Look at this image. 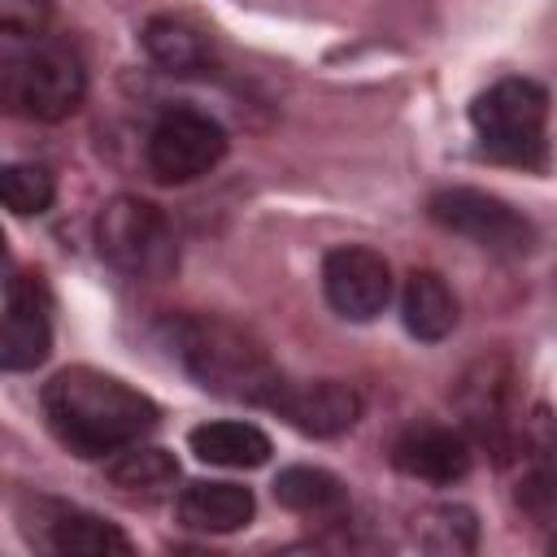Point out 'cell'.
<instances>
[{"label": "cell", "instance_id": "ba28073f", "mask_svg": "<svg viewBox=\"0 0 557 557\" xmlns=\"http://www.w3.org/2000/svg\"><path fill=\"white\" fill-rule=\"evenodd\" d=\"M322 292L339 318L370 322L392 300V270L374 248L344 244V248H331L322 261Z\"/></svg>", "mask_w": 557, "mask_h": 557}, {"label": "cell", "instance_id": "7402d4cb", "mask_svg": "<svg viewBox=\"0 0 557 557\" xmlns=\"http://www.w3.org/2000/svg\"><path fill=\"white\" fill-rule=\"evenodd\" d=\"M48 17H52L48 0H0V35L35 39V35H44Z\"/></svg>", "mask_w": 557, "mask_h": 557}, {"label": "cell", "instance_id": "4fadbf2b", "mask_svg": "<svg viewBox=\"0 0 557 557\" xmlns=\"http://www.w3.org/2000/svg\"><path fill=\"white\" fill-rule=\"evenodd\" d=\"M505 400H509V374L500 361H483L474 366V374H466L461 383V409L466 422L479 440H487L492 448H509V418H505Z\"/></svg>", "mask_w": 557, "mask_h": 557}, {"label": "cell", "instance_id": "7c38bea8", "mask_svg": "<svg viewBox=\"0 0 557 557\" xmlns=\"http://www.w3.org/2000/svg\"><path fill=\"white\" fill-rule=\"evenodd\" d=\"M252 492L226 479H200L178 492V522L191 531H239L252 522Z\"/></svg>", "mask_w": 557, "mask_h": 557}, {"label": "cell", "instance_id": "5b68a950", "mask_svg": "<svg viewBox=\"0 0 557 557\" xmlns=\"http://www.w3.org/2000/svg\"><path fill=\"white\" fill-rule=\"evenodd\" d=\"M548 91L535 78H500L470 104V126L487 157L535 165L544 157Z\"/></svg>", "mask_w": 557, "mask_h": 557}, {"label": "cell", "instance_id": "9c48e42d", "mask_svg": "<svg viewBox=\"0 0 557 557\" xmlns=\"http://www.w3.org/2000/svg\"><path fill=\"white\" fill-rule=\"evenodd\" d=\"M48 283L30 270L9 278V309L0 313V370H35L52 352V326H48Z\"/></svg>", "mask_w": 557, "mask_h": 557}, {"label": "cell", "instance_id": "277c9868", "mask_svg": "<svg viewBox=\"0 0 557 557\" xmlns=\"http://www.w3.org/2000/svg\"><path fill=\"white\" fill-rule=\"evenodd\" d=\"M96 248L100 257L139 283H157L178 265V244L170 218L139 196H113L96 218Z\"/></svg>", "mask_w": 557, "mask_h": 557}, {"label": "cell", "instance_id": "44dd1931", "mask_svg": "<svg viewBox=\"0 0 557 557\" xmlns=\"http://www.w3.org/2000/svg\"><path fill=\"white\" fill-rule=\"evenodd\" d=\"M57 200V178L35 165V161H17V165H0V205L30 218L44 213Z\"/></svg>", "mask_w": 557, "mask_h": 557}, {"label": "cell", "instance_id": "3957f363", "mask_svg": "<svg viewBox=\"0 0 557 557\" xmlns=\"http://www.w3.org/2000/svg\"><path fill=\"white\" fill-rule=\"evenodd\" d=\"M83 61L61 44L0 48V109L35 122H61L83 104Z\"/></svg>", "mask_w": 557, "mask_h": 557}, {"label": "cell", "instance_id": "6da1fadb", "mask_svg": "<svg viewBox=\"0 0 557 557\" xmlns=\"http://www.w3.org/2000/svg\"><path fill=\"white\" fill-rule=\"evenodd\" d=\"M44 418L70 453L104 457L144 440L157 426V405L104 370L70 366L44 383Z\"/></svg>", "mask_w": 557, "mask_h": 557}, {"label": "cell", "instance_id": "d6986e66", "mask_svg": "<svg viewBox=\"0 0 557 557\" xmlns=\"http://www.w3.org/2000/svg\"><path fill=\"white\" fill-rule=\"evenodd\" d=\"M104 474H109V483L122 487V492L157 496V492H165V487L178 479V461H174V453L135 440V444H126V448L113 453V461L104 466Z\"/></svg>", "mask_w": 557, "mask_h": 557}, {"label": "cell", "instance_id": "8992f818", "mask_svg": "<svg viewBox=\"0 0 557 557\" xmlns=\"http://www.w3.org/2000/svg\"><path fill=\"white\" fill-rule=\"evenodd\" d=\"M144 157L161 183H191L226 157V131L209 113L174 104L152 122Z\"/></svg>", "mask_w": 557, "mask_h": 557}, {"label": "cell", "instance_id": "ffe728a7", "mask_svg": "<svg viewBox=\"0 0 557 557\" xmlns=\"http://www.w3.org/2000/svg\"><path fill=\"white\" fill-rule=\"evenodd\" d=\"M413 540L426 553H474L479 544V522L466 505H431L413 518Z\"/></svg>", "mask_w": 557, "mask_h": 557}, {"label": "cell", "instance_id": "603a6c76", "mask_svg": "<svg viewBox=\"0 0 557 557\" xmlns=\"http://www.w3.org/2000/svg\"><path fill=\"white\" fill-rule=\"evenodd\" d=\"M0 261H4V235H0Z\"/></svg>", "mask_w": 557, "mask_h": 557}, {"label": "cell", "instance_id": "7a4b0ae2", "mask_svg": "<svg viewBox=\"0 0 557 557\" xmlns=\"http://www.w3.org/2000/svg\"><path fill=\"white\" fill-rule=\"evenodd\" d=\"M170 348H174L178 366L213 396L270 409L274 392L283 387V374L270 361V352L244 326H235L226 318H213V313L174 318L170 322Z\"/></svg>", "mask_w": 557, "mask_h": 557}, {"label": "cell", "instance_id": "30bf717a", "mask_svg": "<svg viewBox=\"0 0 557 557\" xmlns=\"http://www.w3.org/2000/svg\"><path fill=\"white\" fill-rule=\"evenodd\" d=\"M270 409H278V418H287L296 431L326 440V435H344L357 426L361 392L352 383H339V379H313V383H287L283 379Z\"/></svg>", "mask_w": 557, "mask_h": 557}, {"label": "cell", "instance_id": "9a60e30c", "mask_svg": "<svg viewBox=\"0 0 557 557\" xmlns=\"http://www.w3.org/2000/svg\"><path fill=\"white\" fill-rule=\"evenodd\" d=\"M274 500L287 505L292 513L326 518V522H339V518L348 513V492H344V483H339L331 470H318V466H287V470H278V479H274Z\"/></svg>", "mask_w": 557, "mask_h": 557}, {"label": "cell", "instance_id": "8fae6325", "mask_svg": "<svg viewBox=\"0 0 557 557\" xmlns=\"http://www.w3.org/2000/svg\"><path fill=\"white\" fill-rule=\"evenodd\" d=\"M392 461L409 479H422V483H457L470 470V440L461 431H453V426L418 422V426L400 431V440L392 444Z\"/></svg>", "mask_w": 557, "mask_h": 557}, {"label": "cell", "instance_id": "ac0fdd59", "mask_svg": "<svg viewBox=\"0 0 557 557\" xmlns=\"http://www.w3.org/2000/svg\"><path fill=\"white\" fill-rule=\"evenodd\" d=\"M139 39H144V52L161 70H170V74H191V70H205V61H209L205 35L196 26H187L183 17H165V13L161 17H148L144 30H139Z\"/></svg>", "mask_w": 557, "mask_h": 557}, {"label": "cell", "instance_id": "e0dca14e", "mask_svg": "<svg viewBox=\"0 0 557 557\" xmlns=\"http://www.w3.org/2000/svg\"><path fill=\"white\" fill-rule=\"evenodd\" d=\"M44 544H48L52 553H78V557L131 553V540H126L113 522H104V518H96V513H83V509H57V513L48 518Z\"/></svg>", "mask_w": 557, "mask_h": 557}, {"label": "cell", "instance_id": "2e32d148", "mask_svg": "<svg viewBox=\"0 0 557 557\" xmlns=\"http://www.w3.org/2000/svg\"><path fill=\"white\" fill-rule=\"evenodd\" d=\"M187 444L200 461L226 470H252L270 457V435L252 422H205L187 435Z\"/></svg>", "mask_w": 557, "mask_h": 557}, {"label": "cell", "instance_id": "5bb4252c", "mask_svg": "<svg viewBox=\"0 0 557 557\" xmlns=\"http://www.w3.org/2000/svg\"><path fill=\"white\" fill-rule=\"evenodd\" d=\"M400 318H405L409 335L435 344V339L453 335V326H457V296L448 292V283L435 270H413L400 292Z\"/></svg>", "mask_w": 557, "mask_h": 557}, {"label": "cell", "instance_id": "52a82bcc", "mask_svg": "<svg viewBox=\"0 0 557 557\" xmlns=\"http://www.w3.org/2000/svg\"><path fill=\"white\" fill-rule=\"evenodd\" d=\"M426 213L444 231L466 235V239H474L479 248H492V252L518 257L535 244V226L509 200H500L492 191H479V187H444V191L431 196Z\"/></svg>", "mask_w": 557, "mask_h": 557}]
</instances>
